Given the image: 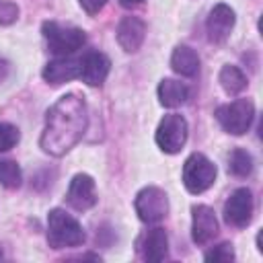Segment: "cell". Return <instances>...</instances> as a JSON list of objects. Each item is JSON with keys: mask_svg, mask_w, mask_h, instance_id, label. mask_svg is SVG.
<instances>
[{"mask_svg": "<svg viewBox=\"0 0 263 263\" xmlns=\"http://www.w3.org/2000/svg\"><path fill=\"white\" fill-rule=\"evenodd\" d=\"M117 43L123 51L127 53H134L140 49V45L144 43V37H146V23L138 16H123L117 25Z\"/></svg>", "mask_w": 263, "mask_h": 263, "instance_id": "14", "label": "cell"}, {"mask_svg": "<svg viewBox=\"0 0 263 263\" xmlns=\"http://www.w3.org/2000/svg\"><path fill=\"white\" fill-rule=\"evenodd\" d=\"M203 259L205 261H214V263H226V261H232L234 259V249H232L230 242H220L214 249H210L203 255Z\"/></svg>", "mask_w": 263, "mask_h": 263, "instance_id": "22", "label": "cell"}, {"mask_svg": "<svg viewBox=\"0 0 263 263\" xmlns=\"http://www.w3.org/2000/svg\"><path fill=\"white\" fill-rule=\"evenodd\" d=\"M234 23H236L234 10L228 4H216L210 10V16L205 21L208 39L212 43H224L230 37L232 29H234Z\"/></svg>", "mask_w": 263, "mask_h": 263, "instance_id": "11", "label": "cell"}, {"mask_svg": "<svg viewBox=\"0 0 263 263\" xmlns=\"http://www.w3.org/2000/svg\"><path fill=\"white\" fill-rule=\"evenodd\" d=\"M218 80H220V86L228 92V95H238L247 88V76L242 74V70L238 66H224L218 74Z\"/></svg>", "mask_w": 263, "mask_h": 263, "instance_id": "18", "label": "cell"}, {"mask_svg": "<svg viewBox=\"0 0 263 263\" xmlns=\"http://www.w3.org/2000/svg\"><path fill=\"white\" fill-rule=\"evenodd\" d=\"M21 140V132L16 125L0 121V152H8L10 148H14Z\"/></svg>", "mask_w": 263, "mask_h": 263, "instance_id": "21", "label": "cell"}, {"mask_svg": "<svg viewBox=\"0 0 263 263\" xmlns=\"http://www.w3.org/2000/svg\"><path fill=\"white\" fill-rule=\"evenodd\" d=\"M23 181L21 175V166L14 160H4L0 158V185H4L6 189H16Z\"/></svg>", "mask_w": 263, "mask_h": 263, "instance_id": "20", "label": "cell"}, {"mask_svg": "<svg viewBox=\"0 0 263 263\" xmlns=\"http://www.w3.org/2000/svg\"><path fill=\"white\" fill-rule=\"evenodd\" d=\"M144 0H119V4L121 6H125V8H132V6H138V4H142Z\"/></svg>", "mask_w": 263, "mask_h": 263, "instance_id": "25", "label": "cell"}, {"mask_svg": "<svg viewBox=\"0 0 263 263\" xmlns=\"http://www.w3.org/2000/svg\"><path fill=\"white\" fill-rule=\"evenodd\" d=\"M134 208H136L138 218L144 224H156L168 214V197L160 187L150 185L138 191L134 199Z\"/></svg>", "mask_w": 263, "mask_h": 263, "instance_id": "6", "label": "cell"}, {"mask_svg": "<svg viewBox=\"0 0 263 263\" xmlns=\"http://www.w3.org/2000/svg\"><path fill=\"white\" fill-rule=\"evenodd\" d=\"M41 33L49 45V49L62 58V55H72L86 43V35L78 27H66L55 21H45L41 25Z\"/></svg>", "mask_w": 263, "mask_h": 263, "instance_id": "3", "label": "cell"}, {"mask_svg": "<svg viewBox=\"0 0 263 263\" xmlns=\"http://www.w3.org/2000/svg\"><path fill=\"white\" fill-rule=\"evenodd\" d=\"M189 99V86L175 78H162L158 84V101L162 107L175 109Z\"/></svg>", "mask_w": 263, "mask_h": 263, "instance_id": "16", "label": "cell"}, {"mask_svg": "<svg viewBox=\"0 0 263 263\" xmlns=\"http://www.w3.org/2000/svg\"><path fill=\"white\" fill-rule=\"evenodd\" d=\"M253 218V193L247 187H238L224 203V220L234 228H245Z\"/></svg>", "mask_w": 263, "mask_h": 263, "instance_id": "8", "label": "cell"}, {"mask_svg": "<svg viewBox=\"0 0 263 263\" xmlns=\"http://www.w3.org/2000/svg\"><path fill=\"white\" fill-rule=\"evenodd\" d=\"M187 132H189V127H187L185 117L177 115V113H168L160 119L154 140L162 152L177 154L187 142Z\"/></svg>", "mask_w": 263, "mask_h": 263, "instance_id": "7", "label": "cell"}, {"mask_svg": "<svg viewBox=\"0 0 263 263\" xmlns=\"http://www.w3.org/2000/svg\"><path fill=\"white\" fill-rule=\"evenodd\" d=\"M86 234L80 222L66 214L60 208L49 210L47 214V242L51 249H70V247H80L84 242Z\"/></svg>", "mask_w": 263, "mask_h": 263, "instance_id": "2", "label": "cell"}, {"mask_svg": "<svg viewBox=\"0 0 263 263\" xmlns=\"http://www.w3.org/2000/svg\"><path fill=\"white\" fill-rule=\"evenodd\" d=\"M214 115L226 134L242 136L249 132L255 119V105L251 99H234L232 103L220 105Z\"/></svg>", "mask_w": 263, "mask_h": 263, "instance_id": "4", "label": "cell"}, {"mask_svg": "<svg viewBox=\"0 0 263 263\" xmlns=\"http://www.w3.org/2000/svg\"><path fill=\"white\" fill-rule=\"evenodd\" d=\"M191 238L195 245H205L218 234V218L210 205H193Z\"/></svg>", "mask_w": 263, "mask_h": 263, "instance_id": "13", "label": "cell"}, {"mask_svg": "<svg viewBox=\"0 0 263 263\" xmlns=\"http://www.w3.org/2000/svg\"><path fill=\"white\" fill-rule=\"evenodd\" d=\"M18 18V6L8 0H0V25H12Z\"/></svg>", "mask_w": 263, "mask_h": 263, "instance_id": "23", "label": "cell"}, {"mask_svg": "<svg viewBox=\"0 0 263 263\" xmlns=\"http://www.w3.org/2000/svg\"><path fill=\"white\" fill-rule=\"evenodd\" d=\"M216 173V164L208 156L193 152L187 156L183 164V185L189 193H203L214 185Z\"/></svg>", "mask_w": 263, "mask_h": 263, "instance_id": "5", "label": "cell"}, {"mask_svg": "<svg viewBox=\"0 0 263 263\" xmlns=\"http://www.w3.org/2000/svg\"><path fill=\"white\" fill-rule=\"evenodd\" d=\"M80 2V6H82V10L86 12V14H99L101 10H103V6L107 4V0H78Z\"/></svg>", "mask_w": 263, "mask_h": 263, "instance_id": "24", "label": "cell"}, {"mask_svg": "<svg viewBox=\"0 0 263 263\" xmlns=\"http://www.w3.org/2000/svg\"><path fill=\"white\" fill-rule=\"evenodd\" d=\"M0 259H2V253H0Z\"/></svg>", "mask_w": 263, "mask_h": 263, "instance_id": "26", "label": "cell"}, {"mask_svg": "<svg viewBox=\"0 0 263 263\" xmlns=\"http://www.w3.org/2000/svg\"><path fill=\"white\" fill-rule=\"evenodd\" d=\"M78 66H80L78 78L84 84H88V86H101L105 82V78L109 76V70H111L109 58L105 53H101V51H88V53H84L78 60Z\"/></svg>", "mask_w": 263, "mask_h": 263, "instance_id": "12", "label": "cell"}, {"mask_svg": "<svg viewBox=\"0 0 263 263\" xmlns=\"http://www.w3.org/2000/svg\"><path fill=\"white\" fill-rule=\"evenodd\" d=\"M66 201L78 212H86L97 203V187L95 179L86 173H78L72 177L68 191H66Z\"/></svg>", "mask_w": 263, "mask_h": 263, "instance_id": "9", "label": "cell"}, {"mask_svg": "<svg viewBox=\"0 0 263 263\" xmlns=\"http://www.w3.org/2000/svg\"><path fill=\"white\" fill-rule=\"evenodd\" d=\"M78 72H80L78 60H74V58H70V55H62V58H58V60H51V62L43 68L41 76H43V80H45L47 84L60 86V84H64V82H70V80L78 78Z\"/></svg>", "mask_w": 263, "mask_h": 263, "instance_id": "15", "label": "cell"}, {"mask_svg": "<svg viewBox=\"0 0 263 263\" xmlns=\"http://www.w3.org/2000/svg\"><path fill=\"white\" fill-rule=\"evenodd\" d=\"M228 171L234 177H249L253 173V156L245 148H234L228 154Z\"/></svg>", "mask_w": 263, "mask_h": 263, "instance_id": "19", "label": "cell"}, {"mask_svg": "<svg viewBox=\"0 0 263 263\" xmlns=\"http://www.w3.org/2000/svg\"><path fill=\"white\" fill-rule=\"evenodd\" d=\"M136 249H138V253H140V257L144 261L158 263V261L166 259V255H168V238H166L164 228L154 226V228L144 230L140 234L138 242H136Z\"/></svg>", "mask_w": 263, "mask_h": 263, "instance_id": "10", "label": "cell"}, {"mask_svg": "<svg viewBox=\"0 0 263 263\" xmlns=\"http://www.w3.org/2000/svg\"><path fill=\"white\" fill-rule=\"evenodd\" d=\"M171 68L181 76H195L199 72V55L189 45H177L171 55Z\"/></svg>", "mask_w": 263, "mask_h": 263, "instance_id": "17", "label": "cell"}, {"mask_svg": "<svg viewBox=\"0 0 263 263\" xmlns=\"http://www.w3.org/2000/svg\"><path fill=\"white\" fill-rule=\"evenodd\" d=\"M86 123L88 113L84 99L76 92H68L47 109L39 146L51 156H64L80 142L86 132Z\"/></svg>", "mask_w": 263, "mask_h": 263, "instance_id": "1", "label": "cell"}]
</instances>
